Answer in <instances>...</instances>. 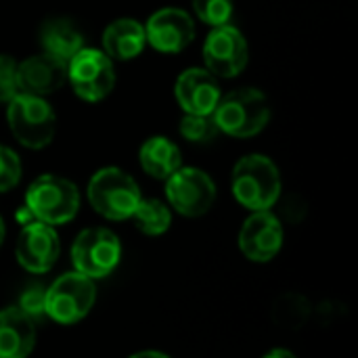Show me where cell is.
I'll return each mask as SVG.
<instances>
[{
    "label": "cell",
    "mask_w": 358,
    "mask_h": 358,
    "mask_svg": "<svg viewBox=\"0 0 358 358\" xmlns=\"http://www.w3.org/2000/svg\"><path fill=\"white\" fill-rule=\"evenodd\" d=\"M174 96L185 113L212 115L222 96V90L218 78L212 76L206 67H189L176 78Z\"/></svg>",
    "instance_id": "5bb4252c"
},
{
    "label": "cell",
    "mask_w": 358,
    "mask_h": 358,
    "mask_svg": "<svg viewBox=\"0 0 358 358\" xmlns=\"http://www.w3.org/2000/svg\"><path fill=\"white\" fill-rule=\"evenodd\" d=\"M36 346V325L17 306L0 310V358H27Z\"/></svg>",
    "instance_id": "e0dca14e"
},
{
    "label": "cell",
    "mask_w": 358,
    "mask_h": 358,
    "mask_svg": "<svg viewBox=\"0 0 358 358\" xmlns=\"http://www.w3.org/2000/svg\"><path fill=\"white\" fill-rule=\"evenodd\" d=\"M59 252L61 245H59L57 231L50 224L38 220H31L21 229L15 245L17 262L34 275L48 273L57 264Z\"/></svg>",
    "instance_id": "7c38bea8"
},
{
    "label": "cell",
    "mask_w": 358,
    "mask_h": 358,
    "mask_svg": "<svg viewBox=\"0 0 358 358\" xmlns=\"http://www.w3.org/2000/svg\"><path fill=\"white\" fill-rule=\"evenodd\" d=\"M132 220L141 233L149 237H157L170 229L172 212H170V206H166L159 199H141V203L136 206L132 214Z\"/></svg>",
    "instance_id": "ffe728a7"
},
{
    "label": "cell",
    "mask_w": 358,
    "mask_h": 358,
    "mask_svg": "<svg viewBox=\"0 0 358 358\" xmlns=\"http://www.w3.org/2000/svg\"><path fill=\"white\" fill-rule=\"evenodd\" d=\"M262 358H296V355H292L289 350H283V348H275V350H271L268 355H264Z\"/></svg>",
    "instance_id": "4316f807"
},
{
    "label": "cell",
    "mask_w": 358,
    "mask_h": 358,
    "mask_svg": "<svg viewBox=\"0 0 358 358\" xmlns=\"http://www.w3.org/2000/svg\"><path fill=\"white\" fill-rule=\"evenodd\" d=\"M101 42H103L101 50L111 61L136 59L147 46L145 25L132 17H120L105 27Z\"/></svg>",
    "instance_id": "2e32d148"
},
{
    "label": "cell",
    "mask_w": 358,
    "mask_h": 358,
    "mask_svg": "<svg viewBox=\"0 0 358 358\" xmlns=\"http://www.w3.org/2000/svg\"><path fill=\"white\" fill-rule=\"evenodd\" d=\"M201 55H203L206 69L212 76L237 78L250 61V46L239 27L224 23L212 27V31L203 42Z\"/></svg>",
    "instance_id": "30bf717a"
},
{
    "label": "cell",
    "mask_w": 358,
    "mask_h": 358,
    "mask_svg": "<svg viewBox=\"0 0 358 358\" xmlns=\"http://www.w3.org/2000/svg\"><path fill=\"white\" fill-rule=\"evenodd\" d=\"M310 313V304L302 296H283L275 306V319L285 327H300Z\"/></svg>",
    "instance_id": "7402d4cb"
},
{
    "label": "cell",
    "mask_w": 358,
    "mask_h": 358,
    "mask_svg": "<svg viewBox=\"0 0 358 358\" xmlns=\"http://www.w3.org/2000/svg\"><path fill=\"white\" fill-rule=\"evenodd\" d=\"M38 40L42 52L67 63L78 50L84 48V34L69 17H48L42 21Z\"/></svg>",
    "instance_id": "ac0fdd59"
},
{
    "label": "cell",
    "mask_w": 358,
    "mask_h": 358,
    "mask_svg": "<svg viewBox=\"0 0 358 358\" xmlns=\"http://www.w3.org/2000/svg\"><path fill=\"white\" fill-rule=\"evenodd\" d=\"M130 358H170L168 355H164V352H157V350H145V352H136V355H132Z\"/></svg>",
    "instance_id": "83f0119b"
},
{
    "label": "cell",
    "mask_w": 358,
    "mask_h": 358,
    "mask_svg": "<svg viewBox=\"0 0 358 358\" xmlns=\"http://www.w3.org/2000/svg\"><path fill=\"white\" fill-rule=\"evenodd\" d=\"M6 124L19 145L44 149L55 138L57 115L44 96L19 92L6 103Z\"/></svg>",
    "instance_id": "3957f363"
},
{
    "label": "cell",
    "mask_w": 358,
    "mask_h": 358,
    "mask_svg": "<svg viewBox=\"0 0 358 358\" xmlns=\"http://www.w3.org/2000/svg\"><path fill=\"white\" fill-rule=\"evenodd\" d=\"M147 44L157 52L176 55L182 52L195 38V23L185 8L166 6L155 10L145 23Z\"/></svg>",
    "instance_id": "8fae6325"
},
{
    "label": "cell",
    "mask_w": 358,
    "mask_h": 358,
    "mask_svg": "<svg viewBox=\"0 0 358 358\" xmlns=\"http://www.w3.org/2000/svg\"><path fill=\"white\" fill-rule=\"evenodd\" d=\"M283 248L281 220L264 210L254 212L239 231V250L252 262H271Z\"/></svg>",
    "instance_id": "4fadbf2b"
},
{
    "label": "cell",
    "mask_w": 358,
    "mask_h": 358,
    "mask_svg": "<svg viewBox=\"0 0 358 358\" xmlns=\"http://www.w3.org/2000/svg\"><path fill=\"white\" fill-rule=\"evenodd\" d=\"M233 197L252 212L271 210L281 197V174L277 164L260 153L241 157L231 176Z\"/></svg>",
    "instance_id": "6da1fadb"
},
{
    "label": "cell",
    "mask_w": 358,
    "mask_h": 358,
    "mask_svg": "<svg viewBox=\"0 0 358 358\" xmlns=\"http://www.w3.org/2000/svg\"><path fill=\"white\" fill-rule=\"evenodd\" d=\"M166 197L170 208L187 218L208 214L216 201V185L212 176L193 166H180L166 178Z\"/></svg>",
    "instance_id": "9c48e42d"
},
{
    "label": "cell",
    "mask_w": 358,
    "mask_h": 358,
    "mask_svg": "<svg viewBox=\"0 0 358 358\" xmlns=\"http://www.w3.org/2000/svg\"><path fill=\"white\" fill-rule=\"evenodd\" d=\"M15 94H19L17 61L8 55H0V103H8Z\"/></svg>",
    "instance_id": "d4e9b609"
},
{
    "label": "cell",
    "mask_w": 358,
    "mask_h": 358,
    "mask_svg": "<svg viewBox=\"0 0 358 358\" xmlns=\"http://www.w3.org/2000/svg\"><path fill=\"white\" fill-rule=\"evenodd\" d=\"M4 235H6V229H4V220L0 218V248H2V241H4Z\"/></svg>",
    "instance_id": "f1b7e54d"
},
{
    "label": "cell",
    "mask_w": 358,
    "mask_h": 358,
    "mask_svg": "<svg viewBox=\"0 0 358 358\" xmlns=\"http://www.w3.org/2000/svg\"><path fill=\"white\" fill-rule=\"evenodd\" d=\"M25 208L38 222L57 227L76 218L80 210L78 187L57 174L38 176L25 191Z\"/></svg>",
    "instance_id": "5b68a950"
},
{
    "label": "cell",
    "mask_w": 358,
    "mask_h": 358,
    "mask_svg": "<svg viewBox=\"0 0 358 358\" xmlns=\"http://www.w3.org/2000/svg\"><path fill=\"white\" fill-rule=\"evenodd\" d=\"M67 82L82 101L99 103L115 86L113 61L101 48L84 46L67 61Z\"/></svg>",
    "instance_id": "8992f818"
},
{
    "label": "cell",
    "mask_w": 358,
    "mask_h": 358,
    "mask_svg": "<svg viewBox=\"0 0 358 358\" xmlns=\"http://www.w3.org/2000/svg\"><path fill=\"white\" fill-rule=\"evenodd\" d=\"M86 193L92 210L113 222L132 218L136 206L143 199L136 180L115 166H107L94 172Z\"/></svg>",
    "instance_id": "277c9868"
},
{
    "label": "cell",
    "mask_w": 358,
    "mask_h": 358,
    "mask_svg": "<svg viewBox=\"0 0 358 358\" xmlns=\"http://www.w3.org/2000/svg\"><path fill=\"white\" fill-rule=\"evenodd\" d=\"M180 134L182 138H187L189 143H212L218 136V126L214 122V115H193V113H185L180 120Z\"/></svg>",
    "instance_id": "44dd1931"
},
{
    "label": "cell",
    "mask_w": 358,
    "mask_h": 358,
    "mask_svg": "<svg viewBox=\"0 0 358 358\" xmlns=\"http://www.w3.org/2000/svg\"><path fill=\"white\" fill-rule=\"evenodd\" d=\"M19 92L48 96L67 84V63L40 52L17 63Z\"/></svg>",
    "instance_id": "9a60e30c"
},
{
    "label": "cell",
    "mask_w": 358,
    "mask_h": 358,
    "mask_svg": "<svg viewBox=\"0 0 358 358\" xmlns=\"http://www.w3.org/2000/svg\"><path fill=\"white\" fill-rule=\"evenodd\" d=\"M138 162L141 168L157 180H166L172 176L180 166H182V155L180 149L174 141L168 136H151L141 145L138 151Z\"/></svg>",
    "instance_id": "d6986e66"
},
{
    "label": "cell",
    "mask_w": 358,
    "mask_h": 358,
    "mask_svg": "<svg viewBox=\"0 0 358 358\" xmlns=\"http://www.w3.org/2000/svg\"><path fill=\"white\" fill-rule=\"evenodd\" d=\"M21 174L23 168L19 155L10 147L0 145V193L15 189L21 180Z\"/></svg>",
    "instance_id": "cb8c5ba5"
},
{
    "label": "cell",
    "mask_w": 358,
    "mask_h": 358,
    "mask_svg": "<svg viewBox=\"0 0 358 358\" xmlns=\"http://www.w3.org/2000/svg\"><path fill=\"white\" fill-rule=\"evenodd\" d=\"M94 300L96 287L92 279L78 271L65 273L46 289V317L61 325H73L92 310Z\"/></svg>",
    "instance_id": "52a82bcc"
},
{
    "label": "cell",
    "mask_w": 358,
    "mask_h": 358,
    "mask_svg": "<svg viewBox=\"0 0 358 358\" xmlns=\"http://www.w3.org/2000/svg\"><path fill=\"white\" fill-rule=\"evenodd\" d=\"M191 2H193L195 15L212 27L229 23L233 17V8H235L233 0H191Z\"/></svg>",
    "instance_id": "603a6c76"
},
{
    "label": "cell",
    "mask_w": 358,
    "mask_h": 358,
    "mask_svg": "<svg viewBox=\"0 0 358 358\" xmlns=\"http://www.w3.org/2000/svg\"><path fill=\"white\" fill-rule=\"evenodd\" d=\"M122 258V243L109 229L96 227L82 231L71 245V262L76 271L88 279H103L113 273Z\"/></svg>",
    "instance_id": "ba28073f"
},
{
    "label": "cell",
    "mask_w": 358,
    "mask_h": 358,
    "mask_svg": "<svg viewBox=\"0 0 358 358\" xmlns=\"http://www.w3.org/2000/svg\"><path fill=\"white\" fill-rule=\"evenodd\" d=\"M212 115L218 130L227 136L252 138L266 128L271 120V103L258 88H235L220 96Z\"/></svg>",
    "instance_id": "7a4b0ae2"
},
{
    "label": "cell",
    "mask_w": 358,
    "mask_h": 358,
    "mask_svg": "<svg viewBox=\"0 0 358 358\" xmlns=\"http://www.w3.org/2000/svg\"><path fill=\"white\" fill-rule=\"evenodd\" d=\"M19 310H23L29 319H40L46 315V289L42 285L27 287L19 298Z\"/></svg>",
    "instance_id": "484cf974"
}]
</instances>
